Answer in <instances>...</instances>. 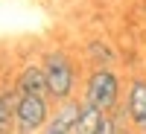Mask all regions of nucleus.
Listing matches in <instances>:
<instances>
[{
  "label": "nucleus",
  "instance_id": "7",
  "mask_svg": "<svg viewBox=\"0 0 146 134\" xmlns=\"http://www.w3.org/2000/svg\"><path fill=\"white\" fill-rule=\"evenodd\" d=\"M18 123V102L12 93H0V134H12V125Z\"/></svg>",
  "mask_w": 146,
  "mask_h": 134
},
{
  "label": "nucleus",
  "instance_id": "3",
  "mask_svg": "<svg viewBox=\"0 0 146 134\" xmlns=\"http://www.w3.org/2000/svg\"><path fill=\"white\" fill-rule=\"evenodd\" d=\"M47 99L41 93L18 96V134H35L47 123Z\"/></svg>",
  "mask_w": 146,
  "mask_h": 134
},
{
  "label": "nucleus",
  "instance_id": "4",
  "mask_svg": "<svg viewBox=\"0 0 146 134\" xmlns=\"http://www.w3.org/2000/svg\"><path fill=\"white\" fill-rule=\"evenodd\" d=\"M79 111H82V105L64 102L62 111L56 114V119L44 128V134H73V128H76V123H79Z\"/></svg>",
  "mask_w": 146,
  "mask_h": 134
},
{
  "label": "nucleus",
  "instance_id": "1",
  "mask_svg": "<svg viewBox=\"0 0 146 134\" xmlns=\"http://www.w3.org/2000/svg\"><path fill=\"white\" fill-rule=\"evenodd\" d=\"M44 76H47V90H50V96L64 102L70 96V90H73V64H70V58L62 55V53L47 55Z\"/></svg>",
  "mask_w": 146,
  "mask_h": 134
},
{
  "label": "nucleus",
  "instance_id": "6",
  "mask_svg": "<svg viewBox=\"0 0 146 134\" xmlns=\"http://www.w3.org/2000/svg\"><path fill=\"white\" fill-rule=\"evenodd\" d=\"M18 96H23V93H50L47 90V76H44V70L41 67H27L21 73V79H18Z\"/></svg>",
  "mask_w": 146,
  "mask_h": 134
},
{
  "label": "nucleus",
  "instance_id": "2",
  "mask_svg": "<svg viewBox=\"0 0 146 134\" xmlns=\"http://www.w3.org/2000/svg\"><path fill=\"white\" fill-rule=\"evenodd\" d=\"M117 96H120V82L111 70H96L88 79V102L100 108L102 114L117 105Z\"/></svg>",
  "mask_w": 146,
  "mask_h": 134
},
{
  "label": "nucleus",
  "instance_id": "5",
  "mask_svg": "<svg viewBox=\"0 0 146 134\" xmlns=\"http://www.w3.org/2000/svg\"><path fill=\"white\" fill-rule=\"evenodd\" d=\"M129 117L135 119V125L146 131V82H135L129 90Z\"/></svg>",
  "mask_w": 146,
  "mask_h": 134
}]
</instances>
